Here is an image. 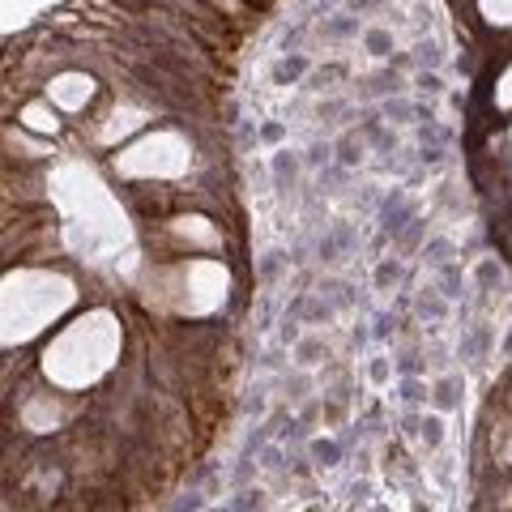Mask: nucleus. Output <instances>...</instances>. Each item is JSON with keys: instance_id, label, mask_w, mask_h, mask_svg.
Instances as JSON below:
<instances>
[{"instance_id": "aec40b11", "label": "nucleus", "mask_w": 512, "mask_h": 512, "mask_svg": "<svg viewBox=\"0 0 512 512\" xmlns=\"http://www.w3.org/2000/svg\"><path fill=\"white\" fill-rule=\"evenodd\" d=\"M414 82H419V90H423V94H440V90H444L440 77H436V73H427V69H423L419 77H414Z\"/></svg>"}, {"instance_id": "9b49d317", "label": "nucleus", "mask_w": 512, "mask_h": 512, "mask_svg": "<svg viewBox=\"0 0 512 512\" xmlns=\"http://www.w3.org/2000/svg\"><path fill=\"white\" fill-rule=\"evenodd\" d=\"M384 116H389V124H410L414 120V103H406V99H384Z\"/></svg>"}, {"instance_id": "9d476101", "label": "nucleus", "mask_w": 512, "mask_h": 512, "mask_svg": "<svg viewBox=\"0 0 512 512\" xmlns=\"http://www.w3.org/2000/svg\"><path fill=\"white\" fill-rule=\"evenodd\" d=\"M320 30H325V39H350V35H359V22L355 18H329Z\"/></svg>"}, {"instance_id": "f8f14e48", "label": "nucleus", "mask_w": 512, "mask_h": 512, "mask_svg": "<svg viewBox=\"0 0 512 512\" xmlns=\"http://www.w3.org/2000/svg\"><path fill=\"white\" fill-rule=\"evenodd\" d=\"M312 457L320 461V466H338L342 448H338V444H333V440H312Z\"/></svg>"}, {"instance_id": "f3484780", "label": "nucleus", "mask_w": 512, "mask_h": 512, "mask_svg": "<svg viewBox=\"0 0 512 512\" xmlns=\"http://www.w3.org/2000/svg\"><path fill=\"white\" fill-rule=\"evenodd\" d=\"M423 440H427V448H440V440H444V423L431 414V419H423Z\"/></svg>"}, {"instance_id": "1a4fd4ad", "label": "nucleus", "mask_w": 512, "mask_h": 512, "mask_svg": "<svg viewBox=\"0 0 512 512\" xmlns=\"http://www.w3.org/2000/svg\"><path fill=\"white\" fill-rule=\"evenodd\" d=\"M363 47L372 56H389L393 52V35L389 30H363Z\"/></svg>"}, {"instance_id": "7ed1b4c3", "label": "nucleus", "mask_w": 512, "mask_h": 512, "mask_svg": "<svg viewBox=\"0 0 512 512\" xmlns=\"http://www.w3.org/2000/svg\"><path fill=\"white\" fill-rule=\"evenodd\" d=\"M397 90H402V77H397V69H384V73H376V77H367V82H363L367 99H393Z\"/></svg>"}, {"instance_id": "ddd939ff", "label": "nucleus", "mask_w": 512, "mask_h": 512, "mask_svg": "<svg viewBox=\"0 0 512 512\" xmlns=\"http://www.w3.org/2000/svg\"><path fill=\"white\" fill-rule=\"evenodd\" d=\"M423 256H427L431 265H440V269H444V265H448V256H453V244H448V239H431V244L423 248Z\"/></svg>"}, {"instance_id": "f257e3e1", "label": "nucleus", "mask_w": 512, "mask_h": 512, "mask_svg": "<svg viewBox=\"0 0 512 512\" xmlns=\"http://www.w3.org/2000/svg\"><path fill=\"white\" fill-rule=\"evenodd\" d=\"M414 218H419V214H414L410 197H406L402 188H393L389 197H384V205H380V227H384V235H402Z\"/></svg>"}, {"instance_id": "412c9836", "label": "nucleus", "mask_w": 512, "mask_h": 512, "mask_svg": "<svg viewBox=\"0 0 512 512\" xmlns=\"http://www.w3.org/2000/svg\"><path fill=\"white\" fill-rule=\"evenodd\" d=\"M329 154H333L329 146H312V150H308V163H312V167H320V163H329Z\"/></svg>"}, {"instance_id": "39448f33", "label": "nucleus", "mask_w": 512, "mask_h": 512, "mask_svg": "<svg viewBox=\"0 0 512 512\" xmlns=\"http://www.w3.org/2000/svg\"><path fill=\"white\" fill-rule=\"evenodd\" d=\"M269 171H274V184L286 192V188L295 184V175H299L295 154H291V150H278V154H274V163H269Z\"/></svg>"}, {"instance_id": "dca6fc26", "label": "nucleus", "mask_w": 512, "mask_h": 512, "mask_svg": "<svg viewBox=\"0 0 512 512\" xmlns=\"http://www.w3.org/2000/svg\"><path fill=\"white\" fill-rule=\"evenodd\" d=\"M478 286H483V291H495V286H500V265H495V261L478 265Z\"/></svg>"}, {"instance_id": "2eb2a0df", "label": "nucleus", "mask_w": 512, "mask_h": 512, "mask_svg": "<svg viewBox=\"0 0 512 512\" xmlns=\"http://www.w3.org/2000/svg\"><path fill=\"white\" fill-rule=\"evenodd\" d=\"M419 312H423V316H431V320H444V312H448V308H444V299H436L431 291H423V295H419Z\"/></svg>"}, {"instance_id": "0eeeda50", "label": "nucleus", "mask_w": 512, "mask_h": 512, "mask_svg": "<svg viewBox=\"0 0 512 512\" xmlns=\"http://www.w3.org/2000/svg\"><path fill=\"white\" fill-rule=\"evenodd\" d=\"M372 282H376V291H393V286L402 282V265H397L393 256H389V261H380V265H376V278H372Z\"/></svg>"}, {"instance_id": "5701e85b", "label": "nucleus", "mask_w": 512, "mask_h": 512, "mask_svg": "<svg viewBox=\"0 0 512 512\" xmlns=\"http://www.w3.org/2000/svg\"><path fill=\"white\" fill-rule=\"evenodd\" d=\"M261 137H265V141H278V137H282V124H265Z\"/></svg>"}, {"instance_id": "6ab92c4d", "label": "nucleus", "mask_w": 512, "mask_h": 512, "mask_svg": "<svg viewBox=\"0 0 512 512\" xmlns=\"http://www.w3.org/2000/svg\"><path fill=\"white\" fill-rule=\"evenodd\" d=\"M26 124H30V128H56V116H47L43 107H30V111H26Z\"/></svg>"}, {"instance_id": "4be33fe9", "label": "nucleus", "mask_w": 512, "mask_h": 512, "mask_svg": "<svg viewBox=\"0 0 512 512\" xmlns=\"http://www.w3.org/2000/svg\"><path fill=\"white\" fill-rule=\"evenodd\" d=\"M372 380H376V384L389 380V363H384V359H372Z\"/></svg>"}, {"instance_id": "a211bd4d", "label": "nucleus", "mask_w": 512, "mask_h": 512, "mask_svg": "<svg viewBox=\"0 0 512 512\" xmlns=\"http://www.w3.org/2000/svg\"><path fill=\"white\" fill-rule=\"evenodd\" d=\"M414 64H431V69H436V64H440V47L436 43H419V47H414Z\"/></svg>"}, {"instance_id": "20e7f679", "label": "nucleus", "mask_w": 512, "mask_h": 512, "mask_svg": "<svg viewBox=\"0 0 512 512\" xmlns=\"http://www.w3.org/2000/svg\"><path fill=\"white\" fill-rule=\"evenodd\" d=\"M461 380L457 376H444V380H436V389H431V406L436 410H457V402H461Z\"/></svg>"}, {"instance_id": "423d86ee", "label": "nucleus", "mask_w": 512, "mask_h": 512, "mask_svg": "<svg viewBox=\"0 0 512 512\" xmlns=\"http://www.w3.org/2000/svg\"><path fill=\"white\" fill-rule=\"evenodd\" d=\"M355 244V235H350V227H333L325 239H320V256H325V261H338V256Z\"/></svg>"}, {"instance_id": "393cba45", "label": "nucleus", "mask_w": 512, "mask_h": 512, "mask_svg": "<svg viewBox=\"0 0 512 512\" xmlns=\"http://www.w3.org/2000/svg\"><path fill=\"white\" fill-rule=\"evenodd\" d=\"M325 5H342V0H325Z\"/></svg>"}, {"instance_id": "b1692460", "label": "nucleus", "mask_w": 512, "mask_h": 512, "mask_svg": "<svg viewBox=\"0 0 512 512\" xmlns=\"http://www.w3.org/2000/svg\"><path fill=\"white\" fill-rule=\"evenodd\" d=\"M350 5H355L359 13H367V9H376V5H380V0H350Z\"/></svg>"}, {"instance_id": "6e6552de", "label": "nucleus", "mask_w": 512, "mask_h": 512, "mask_svg": "<svg viewBox=\"0 0 512 512\" xmlns=\"http://www.w3.org/2000/svg\"><path fill=\"white\" fill-rule=\"evenodd\" d=\"M338 158L346 167H359V158H363V137L359 133H346L342 141H338Z\"/></svg>"}, {"instance_id": "f03ea898", "label": "nucleus", "mask_w": 512, "mask_h": 512, "mask_svg": "<svg viewBox=\"0 0 512 512\" xmlns=\"http://www.w3.org/2000/svg\"><path fill=\"white\" fill-rule=\"evenodd\" d=\"M312 64L308 56H299V52H286L282 60H274V69H269V77H274V86H295L303 73H308Z\"/></svg>"}, {"instance_id": "4468645a", "label": "nucleus", "mask_w": 512, "mask_h": 512, "mask_svg": "<svg viewBox=\"0 0 512 512\" xmlns=\"http://www.w3.org/2000/svg\"><path fill=\"white\" fill-rule=\"evenodd\" d=\"M320 355H325V342H316V338H303V342L295 346V359H299V363H316Z\"/></svg>"}]
</instances>
